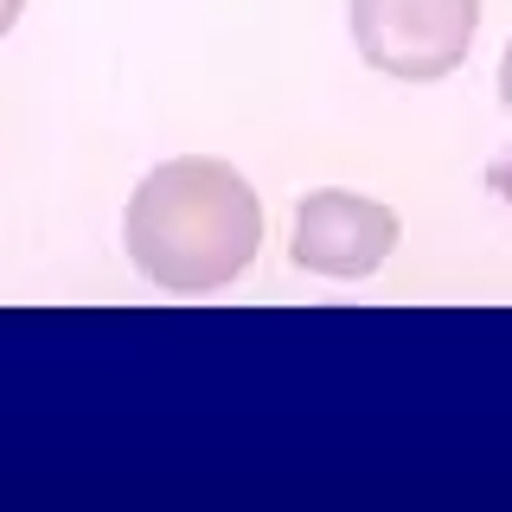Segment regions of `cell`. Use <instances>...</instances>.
<instances>
[{
    "mask_svg": "<svg viewBox=\"0 0 512 512\" xmlns=\"http://www.w3.org/2000/svg\"><path fill=\"white\" fill-rule=\"evenodd\" d=\"M301 269L314 276H333V282H365L384 269V256L397 250V218L391 205L365 199V192H308L295 205V237H288Z\"/></svg>",
    "mask_w": 512,
    "mask_h": 512,
    "instance_id": "cell-3",
    "label": "cell"
},
{
    "mask_svg": "<svg viewBox=\"0 0 512 512\" xmlns=\"http://www.w3.org/2000/svg\"><path fill=\"white\" fill-rule=\"evenodd\" d=\"M500 103L512 109V45H506V58H500Z\"/></svg>",
    "mask_w": 512,
    "mask_h": 512,
    "instance_id": "cell-5",
    "label": "cell"
},
{
    "mask_svg": "<svg viewBox=\"0 0 512 512\" xmlns=\"http://www.w3.org/2000/svg\"><path fill=\"white\" fill-rule=\"evenodd\" d=\"M480 32V0H352L359 58L404 84H436L461 71Z\"/></svg>",
    "mask_w": 512,
    "mask_h": 512,
    "instance_id": "cell-2",
    "label": "cell"
},
{
    "mask_svg": "<svg viewBox=\"0 0 512 512\" xmlns=\"http://www.w3.org/2000/svg\"><path fill=\"white\" fill-rule=\"evenodd\" d=\"M20 13H26V0H0V39L13 32V20H20Z\"/></svg>",
    "mask_w": 512,
    "mask_h": 512,
    "instance_id": "cell-4",
    "label": "cell"
},
{
    "mask_svg": "<svg viewBox=\"0 0 512 512\" xmlns=\"http://www.w3.org/2000/svg\"><path fill=\"white\" fill-rule=\"evenodd\" d=\"M128 263L167 295H212L250 269L263 205L224 160H167L135 186L122 218Z\"/></svg>",
    "mask_w": 512,
    "mask_h": 512,
    "instance_id": "cell-1",
    "label": "cell"
}]
</instances>
